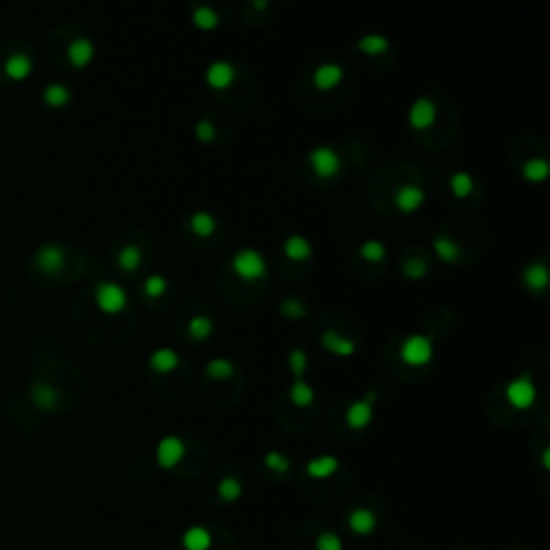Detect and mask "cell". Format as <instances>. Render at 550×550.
Instances as JSON below:
<instances>
[{
	"label": "cell",
	"mask_w": 550,
	"mask_h": 550,
	"mask_svg": "<svg viewBox=\"0 0 550 550\" xmlns=\"http://www.w3.org/2000/svg\"><path fill=\"white\" fill-rule=\"evenodd\" d=\"M230 269L239 280H243V282H260L269 273L267 258L254 248H243V250L234 252V256L230 260Z\"/></svg>",
	"instance_id": "obj_1"
},
{
	"label": "cell",
	"mask_w": 550,
	"mask_h": 550,
	"mask_svg": "<svg viewBox=\"0 0 550 550\" xmlns=\"http://www.w3.org/2000/svg\"><path fill=\"white\" fill-rule=\"evenodd\" d=\"M434 357V342L428 336L422 334H413L409 338H404L402 346H400V359L406 366L413 368H422L428 366Z\"/></svg>",
	"instance_id": "obj_2"
},
{
	"label": "cell",
	"mask_w": 550,
	"mask_h": 550,
	"mask_svg": "<svg viewBox=\"0 0 550 550\" xmlns=\"http://www.w3.org/2000/svg\"><path fill=\"white\" fill-rule=\"evenodd\" d=\"M95 303L99 307V312L108 314V316H114V314H121L127 303H129V297L125 293V289L117 282H101L97 289H95Z\"/></svg>",
	"instance_id": "obj_3"
},
{
	"label": "cell",
	"mask_w": 550,
	"mask_h": 550,
	"mask_svg": "<svg viewBox=\"0 0 550 550\" xmlns=\"http://www.w3.org/2000/svg\"><path fill=\"white\" fill-rule=\"evenodd\" d=\"M505 400L510 402L512 409L518 411H526L535 404L538 387L529 374H522V377H516L508 383V387H505Z\"/></svg>",
	"instance_id": "obj_4"
},
{
	"label": "cell",
	"mask_w": 550,
	"mask_h": 550,
	"mask_svg": "<svg viewBox=\"0 0 550 550\" xmlns=\"http://www.w3.org/2000/svg\"><path fill=\"white\" fill-rule=\"evenodd\" d=\"M307 164H310V168L314 170V174L318 179H334L340 174V168H342V160L338 155V151L332 148V146H316L312 148V153L307 155Z\"/></svg>",
	"instance_id": "obj_5"
},
{
	"label": "cell",
	"mask_w": 550,
	"mask_h": 550,
	"mask_svg": "<svg viewBox=\"0 0 550 550\" xmlns=\"http://www.w3.org/2000/svg\"><path fill=\"white\" fill-rule=\"evenodd\" d=\"M436 117H438L436 103L430 97H420V99H415L411 103L406 121H409L411 129L426 131V129H430L436 123Z\"/></svg>",
	"instance_id": "obj_6"
},
{
	"label": "cell",
	"mask_w": 550,
	"mask_h": 550,
	"mask_svg": "<svg viewBox=\"0 0 550 550\" xmlns=\"http://www.w3.org/2000/svg\"><path fill=\"white\" fill-rule=\"evenodd\" d=\"M234 80L237 67L230 60H213L205 71V82L211 91H228Z\"/></svg>",
	"instance_id": "obj_7"
},
{
	"label": "cell",
	"mask_w": 550,
	"mask_h": 550,
	"mask_svg": "<svg viewBox=\"0 0 550 550\" xmlns=\"http://www.w3.org/2000/svg\"><path fill=\"white\" fill-rule=\"evenodd\" d=\"M344 76H346V69L340 62H320L312 74V84H314L316 91L329 93V91L338 89L344 80Z\"/></svg>",
	"instance_id": "obj_8"
},
{
	"label": "cell",
	"mask_w": 550,
	"mask_h": 550,
	"mask_svg": "<svg viewBox=\"0 0 550 550\" xmlns=\"http://www.w3.org/2000/svg\"><path fill=\"white\" fill-rule=\"evenodd\" d=\"M374 402H377V391H368L366 398L355 400L346 411V424L353 430H363L370 426L374 417Z\"/></svg>",
	"instance_id": "obj_9"
},
{
	"label": "cell",
	"mask_w": 550,
	"mask_h": 550,
	"mask_svg": "<svg viewBox=\"0 0 550 550\" xmlns=\"http://www.w3.org/2000/svg\"><path fill=\"white\" fill-rule=\"evenodd\" d=\"M155 458H157V465L162 469H174L185 458V443L179 436H172V434L164 436L157 443Z\"/></svg>",
	"instance_id": "obj_10"
},
{
	"label": "cell",
	"mask_w": 550,
	"mask_h": 550,
	"mask_svg": "<svg viewBox=\"0 0 550 550\" xmlns=\"http://www.w3.org/2000/svg\"><path fill=\"white\" fill-rule=\"evenodd\" d=\"M393 205L404 215L417 213L426 205V191L420 185H402L393 194Z\"/></svg>",
	"instance_id": "obj_11"
},
{
	"label": "cell",
	"mask_w": 550,
	"mask_h": 550,
	"mask_svg": "<svg viewBox=\"0 0 550 550\" xmlns=\"http://www.w3.org/2000/svg\"><path fill=\"white\" fill-rule=\"evenodd\" d=\"M320 346L327 350V353H332L336 357H353L355 355V350H357V344L338 334L336 329H327V332L320 336Z\"/></svg>",
	"instance_id": "obj_12"
},
{
	"label": "cell",
	"mask_w": 550,
	"mask_h": 550,
	"mask_svg": "<svg viewBox=\"0 0 550 550\" xmlns=\"http://www.w3.org/2000/svg\"><path fill=\"white\" fill-rule=\"evenodd\" d=\"M548 282H550V273H548L546 262L535 260V262H529V265L524 267V271H522V284L531 293H544L548 289Z\"/></svg>",
	"instance_id": "obj_13"
},
{
	"label": "cell",
	"mask_w": 550,
	"mask_h": 550,
	"mask_svg": "<svg viewBox=\"0 0 550 550\" xmlns=\"http://www.w3.org/2000/svg\"><path fill=\"white\" fill-rule=\"evenodd\" d=\"M67 56H69V62L74 65L76 69H84V67H89V65L93 62L95 58V43L91 39H76L69 50H67Z\"/></svg>",
	"instance_id": "obj_14"
},
{
	"label": "cell",
	"mask_w": 550,
	"mask_h": 550,
	"mask_svg": "<svg viewBox=\"0 0 550 550\" xmlns=\"http://www.w3.org/2000/svg\"><path fill=\"white\" fill-rule=\"evenodd\" d=\"M340 469V460L332 454H325V456H316L312 460H307L305 465V473L314 477V479H327L332 477L334 473H338Z\"/></svg>",
	"instance_id": "obj_15"
},
{
	"label": "cell",
	"mask_w": 550,
	"mask_h": 550,
	"mask_svg": "<svg viewBox=\"0 0 550 550\" xmlns=\"http://www.w3.org/2000/svg\"><path fill=\"white\" fill-rule=\"evenodd\" d=\"M282 252H284L286 258L293 260V262H303V260H307L312 256L314 250H312V243L305 237L291 234V237H286L284 246H282Z\"/></svg>",
	"instance_id": "obj_16"
},
{
	"label": "cell",
	"mask_w": 550,
	"mask_h": 550,
	"mask_svg": "<svg viewBox=\"0 0 550 550\" xmlns=\"http://www.w3.org/2000/svg\"><path fill=\"white\" fill-rule=\"evenodd\" d=\"M181 363V357L174 348H157L155 353L148 357V366L153 372H160V374H168V372H174Z\"/></svg>",
	"instance_id": "obj_17"
},
{
	"label": "cell",
	"mask_w": 550,
	"mask_h": 550,
	"mask_svg": "<svg viewBox=\"0 0 550 550\" xmlns=\"http://www.w3.org/2000/svg\"><path fill=\"white\" fill-rule=\"evenodd\" d=\"M348 529L355 535H370L377 529V516L368 508H357L348 516Z\"/></svg>",
	"instance_id": "obj_18"
},
{
	"label": "cell",
	"mask_w": 550,
	"mask_h": 550,
	"mask_svg": "<svg viewBox=\"0 0 550 550\" xmlns=\"http://www.w3.org/2000/svg\"><path fill=\"white\" fill-rule=\"evenodd\" d=\"M181 544H183L185 550H209L213 546V535H211V531L207 529V526L194 524L183 533Z\"/></svg>",
	"instance_id": "obj_19"
},
{
	"label": "cell",
	"mask_w": 550,
	"mask_h": 550,
	"mask_svg": "<svg viewBox=\"0 0 550 550\" xmlns=\"http://www.w3.org/2000/svg\"><path fill=\"white\" fill-rule=\"evenodd\" d=\"M355 48L368 56H381L385 52H389L391 48V41L389 37L385 35H379V33H370V35H363L361 39H357Z\"/></svg>",
	"instance_id": "obj_20"
},
{
	"label": "cell",
	"mask_w": 550,
	"mask_h": 550,
	"mask_svg": "<svg viewBox=\"0 0 550 550\" xmlns=\"http://www.w3.org/2000/svg\"><path fill=\"white\" fill-rule=\"evenodd\" d=\"M37 265L46 273H58L65 265V254L58 246H46L37 254Z\"/></svg>",
	"instance_id": "obj_21"
},
{
	"label": "cell",
	"mask_w": 550,
	"mask_h": 550,
	"mask_svg": "<svg viewBox=\"0 0 550 550\" xmlns=\"http://www.w3.org/2000/svg\"><path fill=\"white\" fill-rule=\"evenodd\" d=\"M189 228L196 237L200 239H207V237H213L215 230H217V219L213 213L209 211H196L189 215Z\"/></svg>",
	"instance_id": "obj_22"
},
{
	"label": "cell",
	"mask_w": 550,
	"mask_h": 550,
	"mask_svg": "<svg viewBox=\"0 0 550 550\" xmlns=\"http://www.w3.org/2000/svg\"><path fill=\"white\" fill-rule=\"evenodd\" d=\"M432 250H434L436 258L441 262H445V265H454V262H458L462 258L460 246L449 237H436L434 243H432Z\"/></svg>",
	"instance_id": "obj_23"
},
{
	"label": "cell",
	"mask_w": 550,
	"mask_h": 550,
	"mask_svg": "<svg viewBox=\"0 0 550 550\" xmlns=\"http://www.w3.org/2000/svg\"><path fill=\"white\" fill-rule=\"evenodd\" d=\"M548 174H550V164L546 157H531L522 164V177L529 183L540 185L548 179Z\"/></svg>",
	"instance_id": "obj_24"
},
{
	"label": "cell",
	"mask_w": 550,
	"mask_h": 550,
	"mask_svg": "<svg viewBox=\"0 0 550 550\" xmlns=\"http://www.w3.org/2000/svg\"><path fill=\"white\" fill-rule=\"evenodd\" d=\"M191 22L198 31L203 33H213L219 28V13L209 7V5H203V7H196L194 13H191Z\"/></svg>",
	"instance_id": "obj_25"
},
{
	"label": "cell",
	"mask_w": 550,
	"mask_h": 550,
	"mask_svg": "<svg viewBox=\"0 0 550 550\" xmlns=\"http://www.w3.org/2000/svg\"><path fill=\"white\" fill-rule=\"evenodd\" d=\"M289 398H291V402H293L295 406L305 409V406L314 404V400H316V391H314V387H312L310 383H305L303 379H297V381L291 385V389H289Z\"/></svg>",
	"instance_id": "obj_26"
},
{
	"label": "cell",
	"mask_w": 550,
	"mask_h": 550,
	"mask_svg": "<svg viewBox=\"0 0 550 550\" xmlns=\"http://www.w3.org/2000/svg\"><path fill=\"white\" fill-rule=\"evenodd\" d=\"M449 189L456 198H460V200H465V198H469L475 189V179H473V174L471 172H465V170H458L454 172L452 177H449Z\"/></svg>",
	"instance_id": "obj_27"
},
{
	"label": "cell",
	"mask_w": 550,
	"mask_h": 550,
	"mask_svg": "<svg viewBox=\"0 0 550 550\" xmlns=\"http://www.w3.org/2000/svg\"><path fill=\"white\" fill-rule=\"evenodd\" d=\"M33 402L41 409V411H54L58 404V393L54 387H50L48 383H37L31 391Z\"/></svg>",
	"instance_id": "obj_28"
},
{
	"label": "cell",
	"mask_w": 550,
	"mask_h": 550,
	"mask_svg": "<svg viewBox=\"0 0 550 550\" xmlns=\"http://www.w3.org/2000/svg\"><path fill=\"white\" fill-rule=\"evenodd\" d=\"M117 262H119V267L125 271V273H134L140 269L142 265V252L138 246H125L121 248V252L117 254Z\"/></svg>",
	"instance_id": "obj_29"
},
{
	"label": "cell",
	"mask_w": 550,
	"mask_h": 550,
	"mask_svg": "<svg viewBox=\"0 0 550 550\" xmlns=\"http://www.w3.org/2000/svg\"><path fill=\"white\" fill-rule=\"evenodd\" d=\"M241 495H243V483H241L237 477L226 475V477L219 479V483H217V497L222 499V501L234 503V501H239Z\"/></svg>",
	"instance_id": "obj_30"
},
{
	"label": "cell",
	"mask_w": 550,
	"mask_h": 550,
	"mask_svg": "<svg viewBox=\"0 0 550 550\" xmlns=\"http://www.w3.org/2000/svg\"><path fill=\"white\" fill-rule=\"evenodd\" d=\"M187 332L189 336L196 340V342H203V340H209L215 332V323L209 318V316H203V314H198L189 320L187 325Z\"/></svg>",
	"instance_id": "obj_31"
},
{
	"label": "cell",
	"mask_w": 550,
	"mask_h": 550,
	"mask_svg": "<svg viewBox=\"0 0 550 550\" xmlns=\"http://www.w3.org/2000/svg\"><path fill=\"white\" fill-rule=\"evenodd\" d=\"M205 372H207V377L213 381H228L234 374V363L226 357H215L207 363Z\"/></svg>",
	"instance_id": "obj_32"
},
{
	"label": "cell",
	"mask_w": 550,
	"mask_h": 550,
	"mask_svg": "<svg viewBox=\"0 0 550 550\" xmlns=\"http://www.w3.org/2000/svg\"><path fill=\"white\" fill-rule=\"evenodd\" d=\"M359 256L368 262H383L387 258V246L379 239H368L359 246Z\"/></svg>",
	"instance_id": "obj_33"
},
{
	"label": "cell",
	"mask_w": 550,
	"mask_h": 550,
	"mask_svg": "<svg viewBox=\"0 0 550 550\" xmlns=\"http://www.w3.org/2000/svg\"><path fill=\"white\" fill-rule=\"evenodd\" d=\"M142 293L148 297V299H160L168 293V280L160 273H153L144 280L142 284Z\"/></svg>",
	"instance_id": "obj_34"
},
{
	"label": "cell",
	"mask_w": 550,
	"mask_h": 550,
	"mask_svg": "<svg viewBox=\"0 0 550 550\" xmlns=\"http://www.w3.org/2000/svg\"><path fill=\"white\" fill-rule=\"evenodd\" d=\"M43 101L52 108H62L71 101V93L60 84H50L46 91H43Z\"/></svg>",
	"instance_id": "obj_35"
},
{
	"label": "cell",
	"mask_w": 550,
	"mask_h": 550,
	"mask_svg": "<svg viewBox=\"0 0 550 550\" xmlns=\"http://www.w3.org/2000/svg\"><path fill=\"white\" fill-rule=\"evenodd\" d=\"M280 314H282L284 318H291V320H301V318L307 314V307H305L303 301L297 299V297H286V299H282V303H280Z\"/></svg>",
	"instance_id": "obj_36"
},
{
	"label": "cell",
	"mask_w": 550,
	"mask_h": 550,
	"mask_svg": "<svg viewBox=\"0 0 550 550\" xmlns=\"http://www.w3.org/2000/svg\"><path fill=\"white\" fill-rule=\"evenodd\" d=\"M402 273H404L409 280H413V282L424 280V277L428 275V262H426L424 258H420V256H413V258H409V260L404 262Z\"/></svg>",
	"instance_id": "obj_37"
},
{
	"label": "cell",
	"mask_w": 550,
	"mask_h": 550,
	"mask_svg": "<svg viewBox=\"0 0 550 550\" xmlns=\"http://www.w3.org/2000/svg\"><path fill=\"white\" fill-rule=\"evenodd\" d=\"M31 67H33L31 60H28L26 56L17 54V56L9 58V62H7V74H9L13 80H24V78H28Z\"/></svg>",
	"instance_id": "obj_38"
},
{
	"label": "cell",
	"mask_w": 550,
	"mask_h": 550,
	"mask_svg": "<svg viewBox=\"0 0 550 550\" xmlns=\"http://www.w3.org/2000/svg\"><path fill=\"white\" fill-rule=\"evenodd\" d=\"M289 370L295 379H303V374L307 370V355L303 348H291L289 353Z\"/></svg>",
	"instance_id": "obj_39"
},
{
	"label": "cell",
	"mask_w": 550,
	"mask_h": 550,
	"mask_svg": "<svg viewBox=\"0 0 550 550\" xmlns=\"http://www.w3.org/2000/svg\"><path fill=\"white\" fill-rule=\"evenodd\" d=\"M194 134H196V140H198V142H203V144H213V142L217 140V127L213 125V121L203 119V121H198V123H196Z\"/></svg>",
	"instance_id": "obj_40"
},
{
	"label": "cell",
	"mask_w": 550,
	"mask_h": 550,
	"mask_svg": "<svg viewBox=\"0 0 550 550\" xmlns=\"http://www.w3.org/2000/svg\"><path fill=\"white\" fill-rule=\"evenodd\" d=\"M265 467L273 473H286L291 469V460L286 458L282 452H269L265 456Z\"/></svg>",
	"instance_id": "obj_41"
},
{
	"label": "cell",
	"mask_w": 550,
	"mask_h": 550,
	"mask_svg": "<svg viewBox=\"0 0 550 550\" xmlns=\"http://www.w3.org/2000/svg\"><path fill=\"white\" fill-rule=\"evenodd\" d=\"M316 550H344V544H342V538L334 531H325L316 538V544H314Z\"/></svg>",
	"instance_id": "obj_42"
},
{
	"label": "cell",
	"mask_w": 550,
	"mask_h": 550,
	"mask_svg": "<svg viewBox=\"0 0 550 550\" xmlns=\"http://www.w3.org/2000/svg\"><path fill=\"white\" fill-rule=\"evenodd\" d=\"M269 3H271V0H252V7L256 11H267L269 9Z\"/></svg>",
	"instance_id": "obj_43"
},
{
	"label": "cell",
	"mask_w": 550,
	"mask_h": 550,
	"mask_svg": "<svg viewBox=\"0 0 550 550\" xmlns=\"http://www.w3.org/2000/svg\"><path fill=\"white\" fill-rule=\"evenodd\" d=\"M542 467H544L546 471L550 469V449H548V447H546L544 454H542Z\"/></svg>",
	"instance_id": "obj_44"
}]
</instances>
